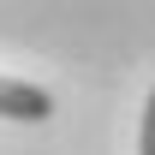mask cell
<instances>
[{
  "label": "cell",
  "instance_id": "6da1fadb",
  "mask_svg": "<svg viewBox=\"0 0 155 155\" xmlns=\"http://www.w3.org/2000/svg\"><path fill=\"white\" fill-rule=\"evenodd\" d=\"M54 114V96L42 90V84H24V78H0V119H24V125H36V119Z\"/></svg>",
  "mask_w": 155,
  "mask_h": 155
},
{
  "label": "cell",
  "instance_id": "7a4b0ae2",
  "mask_svg": "<svg viewBox=\"0 0 155 155\" xmlns=\"http://www.w3.org/2000/svg\"><path fill=\"white\" fill-rule=\"evenodd\" d=\"M137 155H155V90L143 101V131H137Z\"/></svg>",
  "mask_w": 155,
  "mask_h": 155
}]
</instances>
